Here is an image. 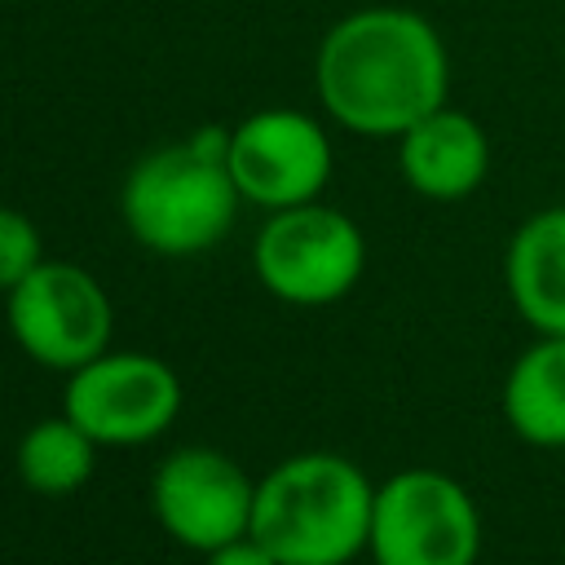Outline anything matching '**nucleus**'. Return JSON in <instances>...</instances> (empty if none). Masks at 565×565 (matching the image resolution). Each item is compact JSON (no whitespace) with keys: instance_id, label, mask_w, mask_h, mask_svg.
Masks as SVG:
<instances>
[{"instance_id":"obj_1","label":"nucleus","mask_w":565,"mask_h":565,"mask_svg":"<svg viewBox=\"0 0 565 565\" xmlns=\"http://www.w3.org/2000/svg\"><path fill=\"white\" fill-rule=\"evenodd\" d=\"M313 79L322 110L362 137H402L446 106L450 57L441 31L415 9L344 13L318 44Z\"/></svg>"},{"instance_id":"obj_2","label":"nucleus","mask_w":565,"mask_h":565,"mask_svg":"<svg viewBox=\"0 0 565 565\" xmlns=\"http://www.w3.org/2000/svg\"><path fill=\"white\" fill-rule=\"evenodd\" d=\"M238 199L230 177V128L203 124L185 141L159 146L132 163L119 212L141 247L159 256H199L230 234Z\"/></svg>"},{"instance_id":"obj_3","label":"nucleus","mask_w":565,"mask_h":565,"mask_svg":"<svg viewBox=\"0 0 565 565\" xmlns=\"http://www.w3.org/2000/svg\"><path fill=\"white\" fill-rule=\"evenodd\" d=\"M375 486L344 455H291L256 481L252 539L282 565H349L371 539Z\"/></svg>"},{"instance_id":"obj_4","label":"nucleus","mask_w":565,"mask_h":565,"mask_svg":"<svg viewBox=\"0 0 565 565\" xmlns=\"http://www.w3.org/2000/svg\"><path fill=\"white\" fill-rule=\"evenodd\" d=\"M366 552L375 565H477L481 512L472 494L437 468L393 472L375 486Z\"/></svg>"},{"instance_id":"obj_5","label":"nucleus","mask_w":565,"mask_h":565,"mask_svg":"<svg viewBox=\"0 0 565 565\" xmlns=\"http://www.w3.org/2000/svg\"><path fill=\"white\" fill-rule=\"evenodd\" d=\"M256 278L287 305H331L353 291L366 265L362 230L327 203L278 207L252 247Z\"/></svg>"},{"instance_id":"obj_6","label":"nucleus","mask_w":565,"mask_h":565,"mask_svg":"<svg viewBox=\"0 0 565 565\" xmlns=\"http://www.w3.org/2000/svg\"><path fill=\"white\" fill-rule=\"evenodd\" d=\"M110 300L102 282L66 260H40L9 291V331L26 358L53 371H79L110 344Z\"/></svg>"},{"instance_id":"obj_7","label":"nucleus","mask_w":565,"mask_h":565,"mask_svg":"<svg viewBox=\"0 0 565 565\" xmlns=\"http://www.w3.org/2000/svg\"><path fill=\"white\" fill-rule=\"evenodd\" d=\"M62 411L106 446H137L159 437L181 411V380L150 353H102L71 371Z\"/></svg>"},{"instance_id":"obj_8","label":"nucleus","mask_w":565,"mask_h":565,"mask_svg":"<svg viewBox=\"0 0 565 565\" xmlns=\"http://www.w3.org/2000/svg\"><path fill=\"white\" fill-rule=\"evenodd\" d=\"M230 177L247 203L269 212L313 203L331 177V141L305 110H256L230 128Z\"/></svg>"},{"instance_id":"obj_9","label":"nucleus","mask_w":565,"mask_h":565,"mask_svg":"<svg viewBox=\"0 0 565 565\" xmlns=\"http://www.w3.org/2000/svg\"><path fill=\"white\" fill-rule=\"evenodd\" d=\"M150 503L159 525L177 543L194 552H212L252 530L256 481H247V472L230 455L207 446H185L159 463Z\"/></svg>"},{"instance_id":"obj_10","label":"nucleus","mask_w":565,"mask_h":565,"mask_svg":"<svg viewBox=\"0 0 565 565\" xmlns=\"http://www.w3.org/2000/svg\"><path fill=\"white\" fill-rule=\"evenodd\" d=\"M397 168L415 194L433 203H455L486 181L490 137L468 110L437 106L397 137Z\"/></svg>"},{"instance_id":"obj_11","label":"nucleus","mask_w":565,"mask_h":565,"mask_svg":"<svg viewBox=\"0 0 565 565\" xmlns=\"http://www.w3.org/2000/svg\"><path fill=\"white\" fill-rule=\"evenodd\" d=\"M516 313L539 335H565V203L525 216L503 256Z\"/></svg>"},{"instance_id":"obj_12","label":"nucleus","mask_w":565,"mask_h":565,"mask_svg":"<svg viewBox=\"0 0 565 565\" xmlns=\"http://www.w3.org/2000/svg\"><path fill=\"white\" fill-rule=\"evenodd\" d=\"M508 428L543 450L565 446V335H539L503 380Z\"/></svg>"},{"instance_id":"obj_13","label":"nucleus","mask_w":565,"mask_h":565,"mask_svg":"<svg viewBox=\"0 0 565 565\" xmlns=\"http://www.w3.org/2000/svg\"><path fill=\"white\" fill-rule=\"evenodd\" d=\"M93 437L62 411L40 419L18 441V477L35 494H75L93 477Z\"/></svg>"},{"instance_id":"obj_14","label":"nucleus","mask_w":565,"mask_h":565,"mask_svg":"<svg viewBox=\"0 0 565 565\" xmlns=\"http://www.w3.org/2000/svg\"><path fill=\"white\" fill-rule=\"evenodd\" d=\"M40 260L44 247L35 221L18 207H0V291H13Z\"/></svg>"},{"instance_id":"obj_15","label":"nucleus","mask_w":565,"mask_h":565,"mask_svg":"<svg viewBox=\"0 0 565 565\" xmlns=\"http://www.w3.org/2000/svg\"><path fill=\"white\" fill-rule=\"evenodd\" d=\"M207 565H282L265 543H256L252 534L234 539V543H221L207 552Z\"/></svg>"}]
</instances>
